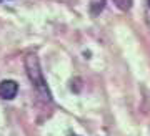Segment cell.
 <instances>
[{"label":"cell","mask_w":150,"mask_h":136,"mask_svg":"<svg viewBox=\"0 0 150 136\" xmlns=\"http://www.w3.org/2000/svg\"><path fill=\"white\" fill-rule=\"evenodd\" d=\"M25 70H27V75L32 85L35 86L37 90V93L42 96L45 101L48 103H52L54 100H52V93H50V90L47 86V81L43 78V72L42 68H40V62H38L37 55H33V53H28L27 57H25Z\"/></svg>","instance_id":"1"},{"label":"cell","mask_w":150,"mask_h":136,"mask_svg":"<svg viewBox=\"0 0 150 136\" xmlns=\"http://www.w3.org/2000/svg\"><path fill=\"white\" fill-rule=\"evenodd\" d=\"M18 91V83L13 80H4L0 81V98L4 100H13Z\"/></svg>","instance_id":"2"},{"label":"cell","mask_w":150,"mask_h":136,"mask_svg":"<svg viewBox=\"0 0 150 136\" xmlns=\"http://www.w3.org/2000/svg\"><path fill=\"white\" fill-rule=\"evenodd\" d=\"M113 5H117L118 10L122 12H127L132 8V5H134V0H113Z\"/></svg>","instance_id":"3"},{"label":"cell","mask_w":150,"mask_h":136,"mask_svg":"<svg viewBox=\"0 0 150 136\" xmlns=\"http://www.w3.org/2000/svg\"><path fill=\"white\" fill-rule=\"evenodd\" d=\"M147 2H149V7H150V0H147Z\"/></svg>","instance_id":"4"}]
</instances>
